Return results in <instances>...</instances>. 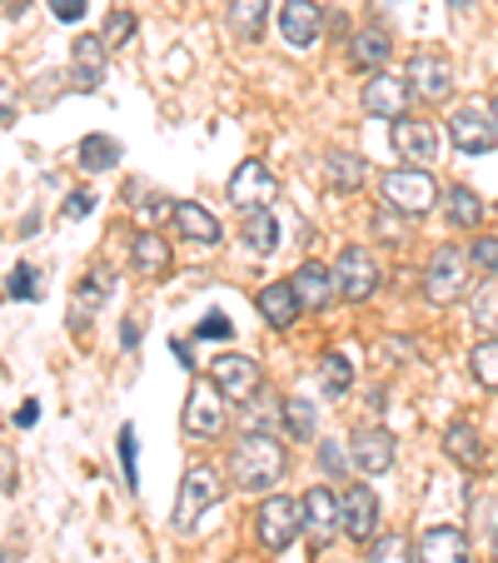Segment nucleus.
<instances>
[{
	"instance_id": "23",
	"label": "nucleus",
	"mask_w": 498,
	"mask_h": 563,
	"mask_svg": "<svg viewBox=\"0 0 498 563\" xmlns=\"http://www.w3.org/2000/svg\"><path fill=\"white\" fill-rule=\"evenodd\" d=\"M130 260H135V269H140V279H165L170 275V240H165V234H155V230H145L135 240V245H130Z\"/></svg>"
},
{
	"instance_id": "16",
	"label": "nucleus",
	"mask_w": 498,
	"mask_h": 563,
	"mask_svg": "<svg viewBox=\"0 0 498 563\" xmlns=\"http://www.w3.org/2000/svg\"><path fill=\"white\" fill-rule=\"evenodd\" d=\"M350 454H354V468H359L364 478H379L394 468V434L389 429H354L350 434Z\"/></svg>"
},
{
	"instance_id": "26",
	"label": "nucleus",
	"mask_w": 498,
	"mask_h": 563,
	"mask_svg": "<svg viewBox=\"0 0 498 563\" xmlns=\"http://www.w3.org/2000/svg\"><path fill=\"white\" fill-rule=\"evenodd\" d=\"M389 51H394V41H389L384 25H364V31H354V41H350V60L359 65V70H369V75L384 70Z\"/></svg>"
},
{
	"instance_id": "1",
	"label": "nucleus",
	"mask_w": 498,
	"mask_h": 563,
	"mask_svg": "<svg viewBox=\"0 0 498 563\" xmlns=\"http://www.w3.org/2000/svg\"><path fill=\"white\" fill-rule=\"evenodd\" d=\"M285 468H289V454H285V444H279L269 429H250V434L234 444V454H230V478L240 484L244 494L275 489L279 478H285Z\"/></svg>"
},
{
	"instance_id": "11",
	"label": "nucleus",
	"mask_w": 498,
	"mask_h": 563,
	"mask_svg": "<svg viewBox=\"0 0 498 563\" xmlns=\"http://www.w3.org/2000/svg\"><path fill=\"white\" fill-rule=\"evenodd\" d=\"M299 514H305V539L314 543V549H324L334 533L344 529V514H340V499L324 489V484H314V489L299 499Z\"/></svg>"
},
{
	"instance_id": "27",
	"label": "nucleus",
	"mask_w": 498,
	"mask_h": 563,
	"mask_svg": "<svg viewBox=\"0 0 498 563\" xmlns=\"http://www.w3.org/2000/svg\"><path fill=\"white\" fill-rule=\"evenodd\" d=\"M244 250L269 260L279 250V220L269 210H244Z\"/></svg>"
},
{
	"instance_id": "46",
	"label": "nucleus",
	"mask_w": 498,
	"mask_h": 563,
	"mask_svg": "<svg viewBox=\"0 0 498 563\" xmlns=\"http://www.w3.org/2000/svg\"><path fill=\"white\" fill-rule=\"evenodd\" d=\"M170 354H175V360H180V369H195V354H190V344H185L180 334H175V340H170Z\"/></svg>"
},
{
	"instance_id": "2",
	"label": "nucleus",
	"mask_w": 498,
	"mask_h": 563,
	"mask_svg": "<svg viewBox=\"0 0 498 563\" xmlns=\"http://www.w3.org/2000/svg\"><path fill=\"white\" fill-rule=\"evenodd\" d=\"M379 195L389 210L409 214V220H424L429 210L439 205V185L429 175V165H403V170H389L379 180Z\"/></svg>"
},
{
	"instance_id": "28",
	"label": "nucleus",
	"mask_w": 498,
	"mask_h": 563,
	"mask_svg": "<svg viewBox=\"0 0 498 563\" xmlns=\"http://www.w3.org/2000/svg\"><path fill=\"white\" fill-rule=\"evenodd\" d=\"M444 449H449V459H454V464H464V468H468V474H474V468L484 464V439H478V429H474V424H464V419H458V424H449Z\"/></svg>"
},
{
	"instance_id": "33",
	"label": "nucleus",
	"mask_w": 498,
	"mask_h": 563,
	"mask_svg": "<svg viewBox=\"0 0 498 563\" xmlns=\"http://www.w3.org/2000/svg\"><path fill=\"white\" fill-rule=\"evenodd\" d=\"M279 424H285V434L289 439H314V429H319V415H314V405L309 399H285L279 405Z\"/></svg>"
},
{
	"instance_id": "44",
	"label": "nucleus",
	"mask_w": 498,
	"mask_h": 563,
	"mask_svg": "<svg viewBox=\"0 0 498 563\" xmlns=\"http://www.w3.org/2000/svg\"><path fill=\"white\" fill-rule=\"evenodd\" d=\"M51 15L55 21H80V15H86V0H51Z\"/></svg>"
},
{
	"instance_id": "43",
	"label": "nucleus",
	"mask_w": 498,
	"mask_h": 563,
	"mask_svg": "<svg viewBox=\"0 0 498 563\" xmlns=\"http://www.w3.org/2000/svg\"><path fill=\"white\" fill-rule=\"evenodd\" d=\"M90 210H96V195H86V190H75L70 200H65V214H70V220H86Z\"/></svg>"
},
{
	"instance_id": "15",
	"label": "nucleus",
	"mask_w": 498,
	"mask_h": 563,
	"mask_svg": "<svg viewBox=\"0 0 498 563\" xmlns=\"http://www.w3.org/2000/svg\"><path fill=\"white\" fill-rule=\"evenodd\" d=\"M449 135H454V145L464 150V155H488V150L498 145L494 115H484V110H474V106H458L454 115H449Z\"/></svg>"
},
{
	"instance_id": "4",
	"label": "nucleus",
	"mask_w": 498,
	"mask_h": 563,
	"mask_svg": "<svg viewBox=\"0 0 498 563\" xmlns=\"http://www.w3.org/2000/svg\"><path fill=\"white\" fill-rule=\"evenodd\" d=\"M224 499V484H220V474L214 468H204V464H195L190 474L180 478V504H175V533H190L195 523H200V514L204 509H214V504Z\"/></svg>"
},
{
	"instance_id": "25",
	"label": "nucleus",
	"mask_w": 498,
	"mask_h": 563,
	"mask_svg": "<svg viewBox=\"0 0 498 563\" xmlns=\"http://www.w3.org/2000/svg\"><path fill=\"white\" fill-rule=\"evenodd\" d=\"M265 21H269V0H230V11H224V25H230L234 41H259L265 35Z\"/></svg>"
},
{
	"instance_id": "41",
	"label": "nucleus",
	"mask_w": 498,
	"mask_h": 563,
	"mask_svg": "<svg viewBox=\"0 0 498 563\" xmlns=\"http://www.w3.org/2000/svg\"><path fill=\"white\" fill-rule=\"evenodd\" d=\"M195 340H234V324L224 314H204L200 330H195Z\"/></svg>"
},
{
	"instance_id": "22",
	"label": "nucleus",
	"mask_w": 498,
	"mask_h": 563,
	"mask_svg": "<svg viewBox=\"0 0 498 563\" xmlns=\"http://www.w3.org/2000/svg\"><path fill=\"white\" fill-rule=\"evenodd\" d=\"M255 305H259V314H265L275 330H289V324L299 319V309H305L299 305V295H295V279H275V285H265Z\"/></svg>"
},
{
	"instance_id": "51",
	"label": "nucleus",
	"mask_w": 498,
	"mask_h": 563,
	"mask_svg": "<svg viewBox=\"0 0 498 563\" xmlns=\"http://www.w3.org/2000/svg\"><path fill=\"white\" fill-rule=\"evenodd\" d=\"M494 559H498V529H494Z\"/></svg>"
},
{
	"instance_id": "32",
	"label": "nucleus",
	"mask_w": 498,
	"mask_h": 563,
	"mask_svg": "<svg viewBox=\"0 0 498 563\" xmlns=\"http://www.w3.org/2000/svg\"><path fill=\"white\" fill-rule=\"evenodd\" d=\"M324 170H329V180L340 185V190H359L364 185V159L354 155V150H329V159H324Z\"/></svg>"
},
{
	"instance_id": "8",
	"label": "nucleus",
	"mask_w": 498,
	"mask_h": 563,
	"mask_svg": "<svg viewBox=\"0 0 498 563\" xmlns=\"http://www.w3.org/2000/svg\"><path fill=\"white\" fill-rule=\"evenodd\" d=\"M230 205L234 210H269V200L279 195V180L265 159H240V170L230 175Z\"/></svg>"
},
{
	"instance_id": "6",
	"label": "nucleus",
	"mask_w": 498,
	"mask_h": 563,
	"mask_svg": "<svg viewBox=\"0 0 498 563\" xmlns=\"http://www.w3.org/2000/svg\"><path fill=\"white\" fill-rule=\"evenodd\" d=\"M464 285H468V260L458 255V245H439L424 269V299L429 305H458Z\"/></svg>"
},
{
	"instance_id": "35",
	"label": "nucleus",
	"mask_w": 498,
	"mask_h": 563,
	"mask_svg": "<svg viewBox=\"0 0 498 563\" xmlns=\"http://www.w3.org/2000/svg\"><path fill=\"white\" fill-rule=\"evenodd\" d=\"M468 369H474V379L484 384V389H498V334L468 354Z\"/></svg>"
},
{
	"instance_id": "37",
	"label": "nucleus",
	"mask_w": 498,
	"mask_h": 563,
	"mask_svg": "<svg viewBox=\"0 0 498 563\" xmlns=\"http://www.w3.org/2000/svg\"><path fill=\"white\" fill-rule=\"evenodd\" d=\"M409 539H403V533H384L379 543H369V559L364 563H409Z\"/></svg>"
},
{
	"instance_id": "5",
	"label": "nucleus",
	"mask_w": 498,
	"mask_h": 563,
	"mask_svg": "<svg viewBox=\"0 0 498 563\" xmlns=\"http://www.w3.org/2000/svg\"><path fill=\"white\" fill-rule=\"evenodd\" d=\"M255 533H259V543H265L269 553H285L289 543H295V533H305V514H299L295 499L269 494V499L255 509Z\"/></svg>"
},
{
	"instance_id": "9",
	"label": "nucleus",
	"mask_w": 498,
	"mask_h": 563,
	"mask_svg": "<svg viewBox=\"0 0 498 563\" xmlns=\"http://www.w3.org/2000/svg\"><path fill=\"white\" fill-rule=\"evenodd\" d=\"M409 96H413V86H409V75H389V70H374L369 80H364V110L369 115H379V120H403L409 115Z\"/></svg>"
},
{
	"instance_id": "30",
	"label": "nucleus",
	"mask_w": 498,
	"mask_h": 563,
	"mask_svg": "<svg viewBox=\"0 0 498 563\" xmlns=\"http://www.w3.org/2000/svg\"><path fill=\"white\" fill-rule=\"evenodd\" d=\"M444 214L454 230H478V224H484V200H478L468 185H454V190L444 195Z\"/></svg>"
},
{
	"instance_id": "13",
	"label": "nucleus",
	"mask_w": 498,
	"mask_h": 563,
	"mask_svg": "<svg viewBox=\"0 0 498 563\" xmlns=\"http://www.w3.org/2000/svg\"><path fill=\"white\" fill-rule=\"evenodd\" d=\"M210 379L220 384L224 399H234V405H250L259 389V364L250 360V354H220V360L210 364Z\"/></svg>"
},
{
	"instance_id": "18",
	"label": "nucleus",
	"mask_w": 498,
	"mask_h": 563,
	"mask_svg": "<svg viewBox=\"0 0 498 563\" xmlns=\"http://www.w3.org/2000/svg\"><path fill=\"white\" fill-rule=\"evenodd\" d=\"M70 55H75V70H70L75 90H96L100 80H106V55H110L106 35H75Z\"/></svg>"
},
{
	"instance_id": "36",
	"label": "nucleus",
	"mask_w": 498,
	"mask_h": 563,
	"mask_svg": "<svg viewBox=\"0 0 498 563\" xmlns=\"http://www.w3.org/2000/svg\"><path fill=\"white\" fill-rule=\"evenodd\" d=\"M135 31H140L135 11H110V15H106V31H100V35H106L110 51H125V45L135 41Z\"/></svg>"
},
{
	"instance_id": "17",
	"label": "nucleus",
	"mask_w": 498,
	"mask_h": 563,
	"mask_svg": "<svg viewBox=\"0 0 498 563\" xmlns=\"http://www.w3.org/2000/svg\"><path fill=\"white\" fill-rule=\"evenodd\" d=\"M389 140H394V155L409 159V165H429L439 155V130L429 120H409V115L394 120Z\"/></svg>"
},
{
	"instance_id": "49",
	"label": "nucleus",
	"mask_w": 498,
	"mask_h": 563,
	"mask_svg": "<svg viewBox=\"0 0 498 563\" xmlns=\"http://www.w3.org/2000/svg\"><path fill=\"white\" fill-rule=\"evenodd\" d=\"M488 115H494V125H498V90H494V100H488Z\"/></svg>"
},
{
	"instance_id": "31",
	"label": "nucleus",
	"mask_w": 498,
	"mask_h": 563,
	"mask_svg": "<svg viewBox=\"0 0 498 563\" xmlns=\"http://www.w3.org/2000/svg\"><path fill=\"white\" fill-rule=\"evenodd\" d=\"M120 165V140L115 135H86L80 140V170L100 175V170H115Z\"/></svg>"
},
{
	"instance_id": "50",
	"label": "nucleus",
	"mask_w": 498,
	"mask_h": 563,
	"mask_svg": "<svg viewBox=\"0 0 498 563\" xmlns=\"http://www.w3.org/2000/svg\"><path fill=\"white\" fill-rule=\"evenodd\" d=\"M15 11H25V0H11V5H5V15H15Z\"/></svg>"
},
{
	"instance_id": "7",
	"label": "nucleus",
	"mask_w": 498,
	"mask_h": 563,
	"mask_svg": "<svg viewBox=\"0 0 498 563\" xmlns=\"http://www.w3.org/2000/svg\"><path fill=\"white\" fill-rule=\"evenodd\" d=\"M334 289H340V299H350V305H364V299L379 289V260H374L364 245L340 250V265H334Z\"/></svg>"
},
{
	"instance_id": "21",
	"label": "nucleus",
	"mask_w": 498,
	"mask_h": 563,
	"mask_svg": "<svg viewBox=\"0 0 498 563\" xmlns=\"http://www.w3.org/2000/svg\"><path fill=\"white\" fill-rule=\"evenodd\" d=\"M170 214H175V230H180V240H190V245H220V240H224L220 220H214V214L204 210V205L180 200Z\"/></svg>"
},
{
	"instance_id": "38",
	"label": "nucleus",
	"mask_w": 498,
	"mask_h": 563,
	"mask_svg": "<svg viewBox=\"0 0 498 563\" xmlns=\"http://www.w3.org/2000/svg\"><path fill=\"white\" fill-rule=\"evenodd\" d=\"M350 459H354V454H344V449H340V439H324V444H319V468H324L329 478H344V468H350Z\"/></svg>"
},
{
	"instance_id": "24",
	"label": "nucleus",
	"mask_w": 498,
	"mask_h": 563,
	"mask_svg": "<svg viewBox=\"0 0 498 563\" xmlns=\"http://www.w3.org/2000/svg\"><path fill=\"white\" fill-rule=\"evenodd\" d=\"M110 295H115V275H110V269H90L86 285L75 289V309H70V324H75V330H86L90 309L110 305Z\"/></svg>"
},
{
	"instance_id": "42",
	"label": "nucleus",
	"mask_w": 498,
	"mask_h": 563,
	"mask_svg": "<svg viewBox=\"0 0 498 563\" xmlns=\"http://www.w3.org/2000/svg\"><path fill=\"white\" fill-rule=\"evenodd\" d=\"M474 260L488 269V275H498V234H478V240H474Z\"/></svg>"
},
{
	"instance_id": "20",
	"label": "nucleus",
	"mask_w": 498,
	"mask_h": 563,
	"mask_svg": "<svg viewBox=\"0 0 498 563\" xmlns=\"http://www.w3.org/2000/svg\"><path fill=\"white\" fill-rule=\"evenodd\" d=\"M289 279H295V295H299V305H305L309 314H319V309H329V299L340 295V289H334V269L314 265V260H309V265H299Z\"/></svg>"
},
{
	"instance_id": "12",
	"label": "nucleus",
	"mask_w": 498,
	"mask_h": 563,
	"mask_svg": "<svg viewBox=\"0 0 498 563\" xmlns=\"http://www.w3.org/2000/svg\"><path fill=\"white\" fill-rule=\"evenodd\" d=\"M340 514H344V533L354 543H374V533H379V494L369 484H350L340 494Z\"/></svg>"
},
{
	"instance_id": "19",
	"label": "nucleus",
	"mask_w": 498,
	"mask_h": 563,
	"mask_svg": "<svg viewBox=\"0 0 498 563\" xmlns=\"http://www.w3.org/2000/svg\"><path fill=\"white\" fill-rule=\"evenodd\" d=\"M419 563H468V539L454 523H434L419 533Z\"/></svg>"
},
{
	"instance_id": "3",
	"label": "nucleus",
	"mask_w": 498,
	"mask_h": 563,
	"mask_svg": "<svg viewBox=\"0 0 498 563\" xmlns=\"http://www.w3.org/2000/svg\"><path fill=\"white\" fill-rule=\"evenodd\" d=\"M224 424H230V409H224L220 384H214V379H195L190 384V399H185L180 429L190 439H220Z\"/></svg>"
},
{
	"instance_id": "39",
	"label": "nucleus",
	"mask_w": 498,
	"mask_h": 563,
	"mask_svg": "<svg viewBox=\"0 0 498 563\" xmlns=\"http://www.w3.org/2000/svg\"><path fill=\"white\" fill-rule=\"evenodd\" d=\"M35 279H41V275H35L31 265H15L11 269V285H5V289H11V299H41V285H35Z\"/></svg>"
},
{
	"instance_id": "47",
	"label": "nucleus",
	"mask_w": 498,
	"mask_h": 563,
	"mask_svg": "<svg viewBox=\"0 0 498 563\" xmlns=\"http://www.w3.org/2000/svg\"><path fill=\"white\" fill-rule=\"evenodd\" d=\"M35 419H41V409H35V405H21V409H15V429H31Z\"/></svg>"
},
{
	"instance_id": "10",
	"label": "nucleus",
	"mask_w": 498,
	"mask_h": 563,
	"mask_svg": "<svg viewBox=\"0 0 498 563\" xmlns=\"http://www.w3.org/2000/svg\"><path fill=\"white\" fill-rule=\"evenodd\" d=\"M409 86L419 100H449V90H454V60H449L444 51H413L409 60Z\"/></svg>"
},
{
	"instance_id": "40",
	"label": "nucleus",
	"mask_w": 498,
	"mask_h": 563,
	"mask_svg": "<svg viewBox=\"0 0 498 563\" xmlns=\"http://www.w3.org/2000/svg\"><path fill=\"white\" fill-rule=\"evenodd\" d=\"M120 464H125V484L140 489V468H135V429H120Z\"/></svg>"
},
{
	"instance_id": "45",
	"label": "nucleus",
	"mask_w": 498,
	"mask_h": 563,
	"mask_svg": "<svg viewBox=\"0 0 498 563\" xmlns=\"http://www.w3.org/2000/svg\"><path fill=\"white\" fill-rule=\"evenodd\" d=\"M250 429H259V424H269V419H275V405H269V394H265V405H255V399H250Z\"/></svg>"
},
{
	"instance_id": "29",
	"label": "nucleus",
	"mask_w": 498,
	"mask_h": 563,
	"mask_svg": "<svg viewBox=\"0 0 498 563\" xmlns=\"http://www.w3.org/2000/svg\"><path fill=\"white\" fill-rule=\"evenodd\" d=\"M319 389L329 394V399H344V394L354 389V360L340 350H329L324 360H319Z\"/></svg>"
},
{
	"instance_id": "48",
	"label": "nucleus",
	"mask_w": 498,
	"mask_h": 563,
	"mask_svg": "<svg viewBox=\"0 0 498 563\" xmlns=\"http://www.w3.org/2000/svg\"><path fill=\"white\" fill-rule=\"evenodd\" d=\"M120 344H125V350H135V344H140V330H135V324H130V319H125V324H120Z\"/></svg>"
},
{
	"instance_id": "14",
	"label": "nucleus",
	"mask_w": 498,
	"mask_h": 563,
	"mask_svg": "<svg viewBox=\"0 0 498 563\" xmlns=\"http://www.w3.org/2000/svg\"><path fill=\"white\" fill-rule=\"evenodd\" d=\"M324 31V11H319V0H285L279 5V35H285L289 51H309Z\"/></svg>"
},
{
	"instance_id": "34",
	"label": "nucleus",
	"mask_w": 498,
	"mask_h": 563,
	"mask_svg": "<svg viewBox=\"0 0 498 563\" xmlns=\"http://www.w3.org/2000/svg\"><path fill=\"white\" fill-rule=\"evenodd\" d=\"M468 314H474L478 330L498 334V275H488L484 285H478V295H474V305H468Z\"/></svg>"
}]
</instances>
